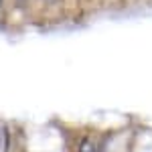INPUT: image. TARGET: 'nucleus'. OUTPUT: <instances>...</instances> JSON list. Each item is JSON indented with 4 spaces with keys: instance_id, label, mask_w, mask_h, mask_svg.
Returning a JSON list of instances; mask_svg holds the SVG:
<instances>
[{
    "instance_id": "f03ea898",
    "label": "nucleus",
    "mask_w": 152,
    "mask_h": 152,
    "mask_svg": "<svg viewBox=\"0 0 152 152\" xmlns=\"http://www.w3.org/2000/svg\"><path fill=\"white\" fill-rule=\"evenodd\" d=\"M0 4H2V0H0Z\"/></svg>"
},
{
    "instance_id": "f257e3e1",
    "label": "nucleus",
    "mask_w": 152,
    "mask_h": 152,
    "mask_svg": "<svg viewBox=\"0 0 152 152\" xmlns=\"http://www.w3.org/2000/svg\"><path fill=\"white\" fill-rule=\"evenodd\" d=\"M79 152H97L94 146V142L89 140V138H83L81 144H79Z\"/></svg>"
}]
</instances>
